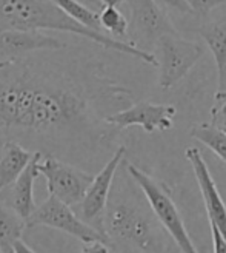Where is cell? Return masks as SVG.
<instances>
[{"label": "cell", "instance_id": "5bb4252c", "mask_svg": "<svg viewBox=\"0 0 226 253\" xmlns=\"http://www.w3.org/2000/svg\"><path fill=\"white\" fill-rule=\"evenodd\" d=\"M217 65V93L214 97L226 96V12L214 22L202 25L198 30Z\"/></svg>", "mask_w": 226, "mask_h": 253}, {"label": "cell", "instance_id": "5b68a950", "mask_svg": "<svg viewBox=\"0 0 226 253\" xmlns=\"http://www.w3.org/2000/svg\"><path fill=\"white\" fill-rule=\"evenodd\" d=\"M34 225H43L54 230H60L74 236L83 244L106 243L109 246V239L105 235L93 229L91 225H88L72 207L51 195L34 210L32 216L27 221V227Z\"/></svg>", "mask_w": 226, "mask_h": 253}, {"label": "cell", "instance_id": "4fadbf2b", "mask_svg": "<svg viewBox=\"0 0 226 253\" xmlns=\"http://www.w3.org/2000/svg\"><path fill=\"white\" fill-rule=\"evenodd\" d=\"M42 158L43 155L39 153V151H35L30 166L19 176V179L11 187H8L5 192L0 193V201H2L6 207H9L25 222L32 216L34 210L37 209L35 199H34V182L37 176L40 174L39 162L42 161Z\"/></svg>", "mask_w": 226, "mask_h": 253}, {"label": "cell", "instance_id": "6da1fadb", "mask_svg": "<svg viewBox=\"0 0 226 253\" xmlns=\"http://www.w3.org/2000/svg\"><path fill=\"white\" fill-rule=\"evenodd\" d=\"M42 53L0 63V139L64 161L91 136L97 97L125 91L97 65Z\"/></svg>", "mask_w": 226, "mask_h": 253}, {"label": "cell", "instance_id": "44dd1931", "mask_svg": "<svg viewBox=\"0 0 226 253\" xmlns=\"http://www.w3.org/2000/svg\"><path fill=\"white\" fill-rule=\"evenodd\" d=\"M197 17H206L212 9L226 5V0H185Z\"/></svg>", "mask_w": 226, "mask_h": 253}, {"label": "cell", "instance_id": "2e32d148", "mask_svg": "<svg viewBox=\"0 0 226 253\" xmlns=\"http://www.w3.org/2000/svg\"><path fill=\"white\" fill-rule=\"evenodd\" d=\"M25 227L27 222L0 201V250L2 253H16L14 246L22 239Z\"/></svg>", "mask_w": 226, "mask_h": 253}, {"label": "cell", "instance_id": "4316f807", "mask_svg": "<svg viewBox=\"0 0 226 253\" xmlns=\"http://www.w3.org/2000/svg\"><path fill=\"white\" fill-rule=\"evenodd\" d=\"M123 2H127V0H102L103 6H116V8Z\"/></svg>", "mask_w": 226, "mask_h": 253}, {"label": "cell", "instance_id": "9c48e42d", "mask_svg": "<svg viewBox=\"0 0 226 253\" xmlns=\"http://www.w3.org/2000/svg\"><path fill=\"white\" fill-rule=\"evenodd\" d=\"M131 6L129 30L132 39L129 43L143 49L157 45L159 39L166 34H175L166 9H163L156 0H128Z\"/></svg>", "mask_w": 226, "mask_h": 253}, {"label": "cell", "instance_id": "30bf717a", "mask_svg": "<svg viewBox=\"0 0 226 253\" xmlns=\"http://www.w3.org/2000/svg\"><path fill=\"white\" fill-rule=\"evenodd\" d=\"M177 108L174 105H159L153 102H139L132 107L117 113H111L105 118V122L116 125L119 128L139 125L146 133H154L156 130H171Z\"/></svg>", "mask_w": 226, "mask_h": 253}, {"label": "cell", "instance_id": "277c9868", "mask_svg": "<svg viewBox=\"0 0 226 253\" xmlns=\"http://www.w3.org/2000/svg\"><path fill=\"white\" fill-rule=\"evenodd\" d=\"M127 169H128L129 176L135 181V184L140 187L142 193L146 198L148 206L156 214L157 221L160 222L163 229L169 233V236L172 238L175 246L180 249V252L200 253L195 249L190 233L186 230L183 218H182L177 206H175L169 190L160 181H157L156 178H153V176H149L139 167L132 166V164H128Z\"/></svg>", "mask_w": 226, "mask_h": 253}, {"label": "cell", "instance_id": "8992f818", "mask_svg": "<svg viewBox=\"0 0 226 253\" xmlns=\"http://www.w3.org/2000/svg\"><path fill=\"white\" fill-rule=\"evenodd\" d=\"M39 173L46 181L48 193L69 207H77L83 201L94 176L54 156H45L39 162Z\"/></svg>", "mask_w": 226, "mask_h": 253}, {"label": "cell", "instance_id": "603a6c76", "mask_svg": "<svg viewBox=\"0 0 226 253\" xmlns=\"http://www.w3.org/2000/svg\"><path fill=\"white\" fill-rule=\"evenodd\" d=\"M211 225V235H212V244H214V253H226V241L222 236V233L219 232L217 227L209 222Z\"/></svg>", "mask_w": 226, "mask_h": 253}, {"label": "cell", "instance_id": "e0dca14e", "mask_svg": "<svg viewBox=\"0 0 226 253\" xmlns=\"http://www.w3.org/2000/svg\"><path fill=\"white\" fill-rule=\"evenodd\" d=\"M53 2L72 20L93 31L103 33L102 23H100V12L93 11L90 6L82 3L80 0H53Z\"/></svg>", "mask_w": 226, "mask_h": 253}, {"label": "cell", "instance_id": "3957f363", "mask_svg": "<svg viewBox=\"0 0 226 253\" xmlns=\"http://www.w3.org/2000/svg\"><path fill=\"white\" fill-rule=\"evenodd\" d=\"M105 233L117 253H166V238L157 222L132 193L109 196L105 213Z\"/></svg>", "mask_w": 226, "mask_h": 253}, {"label": "cell", "instance_id": "d4e9b609", "mask_svg": "<svg viewBox=\"0 0 226 253\" xmlns=\"http://www.w3.org/2000/svg\"><path fill=\"white\" fill-rule=\"evenodd\" d=\"M82 3H85L86 6H90L93 11H96V12H98V11H102L105 6H103V3H102V0H80Z\"/></svg>", "mask_w": 226, "mask_h": 253}, {"label": "cell", "instance_id": "484cf974", "mask_svg": "<svg viewBox=\"0 0 226 253\" xmlns=\"http://www.w3.org/2000/svg\"><path fill=\"white\" fill-rule=\"evenodd\" d=\"M14 252H16V253H35L30 246L25 244V243L22 241V239H20V241H17V243H16V246H14Z\"/></svg>", "mask_w": 226, "mask_h": 253}, {"label": "cell", "instance_id": "ac0fdd59", "mask_svg": "<svg viewBox=\"0 0 226 253\" xmlns=\"http://www.w3.org/2000/svg\"><path fill=\"white\" fill-rule=\"evenodd\" d=\"M191 136L205 144L212 153L219 156L223 162H226V134L223 131L217 130L209 122H203L193 126Z\"/></svg>", "mask_w": 226, "mask_h": 253}, {"label": "cell", "instance_id": "d6986e66", "mask_svg": "<svg viewBox=\"0 0 226 253\" xmlns=\"http://www.w3.org/2000/svg\"><path fill=\"white\" fill-rule=\"evenodd\" d=\"M100 23L103 31L116 37H125L129 30V22L116 6H105L100 11Z\"/></svg>", "mask_w": 226, "mask_h": 253}, {"label": "cell", "instance_id": "ffe728a7", "mask_svg": "<svg viewBox=\"0 0 226 253\" xmlns=\"http://www.w3.org/2000/svg\"><path fill=\"white\" fill-rule=\"evenodd\" d=\"M211 125L226 134V96L214 97V105L211 108Z\"/></svg>", "mask_w": 226, "mask_h": 253}, {"label": "cell", "instance_id": "83f0119b", "mask_svg": "<svg viewBox=\"0 0 226 253\" xmlns=\"http://www.w3.org/2000/svg\"><path fill=\"white\" fill-rule=\"evenodd\" d=\"M0 253H2V250H0Z\"/></svg>", "mask_w": 226, "mask_h": 253}, {"label": "cell", "instance_id": "52a82bcc", "mask_svg": "<svg viewBox=\"0 0 226 253\" xmlns=\"http://www.w3.org/2000/svg\"><path fill=\"white\" fill-rule=\"evenodd\" d=\"M156 46L160 49L159 85L163 90L179 84L203 54L202 46L183 39L179 33L160 37Z\"/></svg>", "mask_w": 226, "mask_h": 253}, {"label": "cell", "instance_id": "cb8c5ba5", "mask_svg": "<svg viewBox=\"0 0 226 253\" xmlns=\"http://www.w3.org/2000/svg\"><path fill=\"white\" fill-rule=\"evenodd\" d=\"M80 253H111V247L106 243H90L83 246Z\"/></svg>", "mask_w": 226, "mask_h": 253}, {"label": "cell", "instance_id": "ba28073f", "mask_svg": "<svg viewBox=\"0 0 226 253\" xmlns=\"http://www.w3.org/2000/svg\"><path fill=\"white\" fill-rule=\"evenodd\" d=\"M127 153V148L119 147L112 158L105 164V167L100 170L96 176L93 184L88 188V192L83 201L77 206V214L93 229L105 233V213L111 196V187L116 178V171L120 166V162ZM108 238V236H106Z\"/></svg>", "mask_w": 226, "mask_h": 253}, {"label": "cell", "instance_id": "8fae6325", "mask_svg": "<svg viewBox=\"0 0 226 253\" xmlns=\"http://www.w3.org/2000/svg\"><path fill=\"white\" fill-rule=\"evenodd\" d=\"M66 43L40 31L6 30L0 33V63L16 62L39 51H59Z\"/></svg>", "mask_w": 226, "mask_h": 253}, {"label": "cell", "instance_id": "9a60e30c", "mask_svg": "<svg viewBox=\"0 0 226 253\" xmlns=\"http://www.w3.org/2000/svg\"><path fill=\"white\" fill-rule=\"evenodd\" d=\"M35 151L28 150L19 142L9 141L0 150V193L14 184L27 170Z\"/></svg>", "mask_w": 226, "mask_h": 253}, {"label": "cell", "instance_id": "7a4b0ae2", "mask_svg": "<svg viewBox=\"0 0 226 253\" xmlns=\"http://www.w3.org/2000/svg\"><path fill=\"white\" fill-rule=\"evenodd\" d=\"M6 30L64 31L85 37L103 48L129 54L153 67H159L156 54L143 51L129 42H120L105 33H97L83 27L66 16L53 0H0V33Z\"/></svg>", "mask_w": 226, "mask_h": 253}, {"label": "cell", "instance_id": "7402d4cb", "mask_svg": "<svg viewBox=\"0 0 226 253\" xmlns=\"http://www.w3.org/2000/svg\"><path fill=\"white\" fill-rule=\"evenodd\" d=\"M156 2L161 6V8H169V9H174V11H179V12H188L190 14L191 12V8L188 6V3L185 0H156ZM193 14V12H191Z\"/></svg>", "mask_w": 226, "mask_h": 253}, {"label": "cell", "instance_id": "7c38bea8", "mask_svg": "<svg viewBox=\"0 0 226 253\" xmlns=\"http://www.w3.org/2000/svg\"><path fill=\"white\" fill-rule=\"evenodd\" d=\"M185 155H186V159L190 161V164L193 166L198 188L203 196L208 219H209V222H212L217 227L219 232L222 233V236L226 241V204H225V201L219 192L214 179H212V174L206 166V162H205L202 153H200V150L195 147L186 148Z\"/></svg>", "mask_w": 226, "mask_h": 253}]
</instances>
